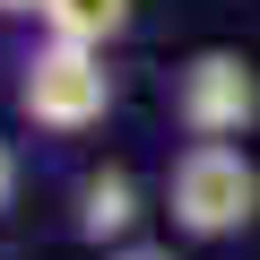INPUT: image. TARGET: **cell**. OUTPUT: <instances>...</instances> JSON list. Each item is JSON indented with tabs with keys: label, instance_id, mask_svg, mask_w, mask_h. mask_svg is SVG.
Instances as JSON below:
<instances>
[{
	"label": "cell",
	"instance_id": "cell-1",
	"mask_svg": "<svg viewBox=\"0 0 260 260\" xmlns=\"http://www.w3.org/2000/svg\"><path fill=\"white\" fill-rule=\"evenodd\" d=\"M165 217L182 243H234L260 225V165L243 139H191L165 165Z\"/></svg>",
	"mask_w": 260,
	"mask_h": 260
},
{
	"label": "cell",
	"instance_id": "cell-2",
	"mask_svg": "<svg viewBox=\"0 0 260 260\" xmlns=\"http://www.w3.org/2000/svg\"><path fill=\"white\" fill-rule=\"evenodd\" d=\"M104 113H113V70H104V52L44 35V44L18 61V121H26V130H44V139H87Z\"/></svg>",
	"mask_w": 260,
	"mask_h": 260
},
{
	"label": "cell",
	"instance_id": "cell-3",
	"mask_svg": "<svg viewBox=\"0 0 260 260\" xmlns=\"http://www.w3.org/2000/svg\"><path fill=\"white\" fill-rule=\"evenodd\" d=\"M174 121L191 139H243L260 121V61L234 44H200L174 70Z\"/></svg>",
	"mask_w": 260,
	"mask_h": 260
},
{
	"label": "cell",
	"instance_id": "cell-4",
	"mask_svg": "<svg viewBox=\"0 0 260 260\" xmlns=\"http://www.w3.org/2000/svg\"><path fill=\"white\" fill-rule=\"evenodd\" d=\"M139 225H148V191H139V174H130V165H95V174L78 182V217H70V234H78L95 260L121 251V243H148Z\"/></svg>",
	"mask_w": 260,
	"mask_h": 260
},
{
	"label": "cell",
	"instance_id": "cell-5",
	"mask_svg": "<svg viewBox=\"0 0 260 260\" xmlns=\"http://www.w3.org/2000/svg\"><path fill=\"white\" fill-rule=\"evenodd\" d=\"M139 18V0H44V35L61 44H87V52H113Z\"/></svg>",
	"mask_w": 260,
	"mask_h": 260
},
{
	"label": "cell",
	"instance_id": "cell-6",
	"mask_svg": "<svg viewBox=\"0 0 260 260\" xmlns=\"http://www.w3.org/2000/svg\"><path fill=\"white\" fill-rule=\"evenodd\" d=\"M9 200H18V148L0 139V217H9Z\"/></svg>",
	"mask_w": 260,
	"mask_h": 260
},
{
	"label": "cell",
	"instance_id": "cell-7",
	"mask_svg": "<svg viewBox=\"0 0 260 260\" xmlns=\"http://www.w3.org/2000/svg\"><path fill=\"white\" fill-rule=\"evenodd\" d=\"M104 260H182L174 243H121V251H104Z\"/></svg>",
	"mask_w": 260,
	"mask_h": 260
},
{
	"label": "cell",
	"instance_id": "cell-8",
	"mask_svg": "<svg viewBox=\"0 0 260 260\" xmlns=\"http://www.w3.org/2000/svg\"><path fill=\"white\" fill-rule=\"evenodd\" d=\"M0 18H44V0H0Z\"/></svg>",
	"mask_w": 260,
	"mask_h": 260
}]
</instances>
